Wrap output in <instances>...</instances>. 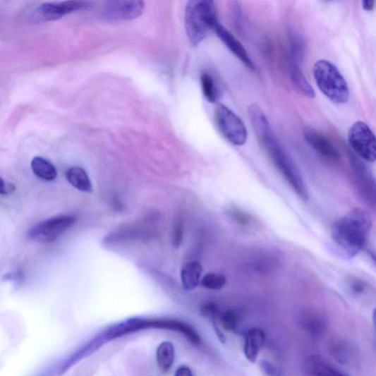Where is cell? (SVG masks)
I'll use <instances>...</instances> for the list:
<instances>
[{"mask_svg":"<svg viewBox=\"0 0 376 376\" xmlns=\"http://www.w3.org/2000/svg\"><path fill=\"white\" fill-rule=\"evenodd\" d=\"M265 340V335L262 329L253 328L248 330L245 337L244 353L249 362L257 361Z\"/></svg>","mask_w":376,"mask_h":376,"instance_id":"14","label":"cell"},{"mask_svg":"<svg viewBox=\"0 0 376 376\" xmlns=\"http://www.w3.org/2000/svg\"><path fill=\"white\" fill-rule=\"evenodd\" d=\"M315 82L321 91L332 102L345 104L350 98L348 84L337 68L329 61H317L313 68Z\"/></svg>","mask_w":376,"mask_h":376,"instance_id":"4","label":"cell"},{"mask_svg":"<svg viewBox=\"0 0 376 376\" xmlns=\"http://www.w3.org/2000/svg\"><path fill=\"white\" fill-rule=\"evenodd\" d=\"M200 80L205 98L210 103H217L220 98V92L216 81L207 73H203Z\"/></svg>","mask_w":376,"mask_h":376,"instance_id":"20","label":"cell"},{"mask_svg":"<svg viewBox=\"0 0 376 376\" xmlns=\"http://www.w3.org/2000/svg\"><path fill=\"white\" fill-rule=\"evenodd\" d=\"M68 182L83 192H92V184L86 171L80 167H71L66 174Z\"/></svg>","mask_w":376,"mask_h":376,"instance_id":"16","label":"cell"},{"mask_svg":"<svg viewBox=\"0 0 376 376\" xmlns=\"http://www.w3.org/2000/svg\"><path fill=\"white\" fill-rule=\"evenodd\" d=\"M372 225L367 211L354 209L333 224L332 240L344 256L353 257L366 246Z\"/></svg>","mask_w":376,"mask_h":376,"instance_id":"2","label":"cell"},{"mask_svg":"<svg viewBox=\"0 0 376 376\" xmlns=\"http://www.w3.org/2000/svg\"><path fill=\"white\" fill-rule=\"evenodd\" d=\"M348 141L353 151L369 163L376 160V136L363 121L352 125L348 133Z\"/></svg>","mask_w":376,"mask_h":376,"instance_id":"7","label":"cell"},{"mask_svg":"<svg viewBox=\"0 0 376 376\" xmlns=\"http://www.w3.org/2000/svg\"><path fill=\"white\" fill-rule=\"evenodd\" d=\"M156 358L158 368L163 372H168L174 362V345L168 341L161 344L157 349Z\"/></svg>","mask_w":376,"mask_h":376,"instance_id":"18","label":"cell"},{"mask_svg":"<svg viewBox=\"0 0 376 376\" xmlns=\"http://www.w3.org/2000/svg\"><path fill=\"white\" fill-rule=\"evenodd\" d=\"M376 0H362L363 7L367 11H372L375 6Z\"/></svg>","mask_w":376,"mask_h":376,"instance_id":"29","label":"cell"},{"mask_svg":"<svg viewBox=\"0 0 376 376\" xmlns=\"http://www.w3.org/2000/svg\"><path fill=\"white\" fill-rule=\"evenodd\" d=\"M263 365V369L267 372V374H273L275 375L276 369L274 367H273L272 365H269L268 363H265Z\"/></svg>","mask_w":376,"mask_h":376,"instance_id":"32","label":"cell"},{"mask_svg":"<svg viewBox=\"0 0 376 376\" xmlns=\"http://www.w3.org/2000/svg\"><path fill=\"white\" fill-rule=\"evenodd\" d=\"M372 322H373V325L376 329V309H375L372 313Z\"/></svg>","mask_w":376,"mask_h":376,"instance_id":"33","label":"cell"},{"mask_svg":"<svg viewBox=\"0 0 376 376\" xmlns=\"http://www.w3.org/2000/svg\"><path fill=\"white\" fill-rule=\"evenodd\" d=\"M202 315L212 322H217V320L222 315V313L218 305L214 303H208L202 309Z\"/></svg>","mask_w":376,"mask_h":376,"instance_id":"26","label":"cell"},{"mask_svg":"<svg viewBox=\"0 0 376 376\" xmlns=\"http://www.w3.org/2000/svg\"><path fill=\"white\" fill-rule=\"evenodd\" d=\"M214 31L216 32L217 37L222 41L224 44L234 53V55L249 69L255 70V66L252 59L248 56V54L244 47L240 42L231 35L223 25L219 23L214 28Z\"/></svg>","mask_w":376,"mask_h":376,"instance_id":"11","label":"cell"},{"mask_svg":"<svg viewBox=\"0 0 376 376\" xmlns=\"http://www.w3.org/2000/svg\"><path fill=\"white\" fill-rule=\"evenodd\" d=\"M203 267L198 262H190L184 265L181 271V280L184 289L193 290L201 282Z\"/></svg>","mask_w":376,"mask_h":376,"instance_id":"15","label":"cell"},{"mask_svg":"<svg viewBox=\"0 0 376 376\" xmlns=\"http://www.w3.org/2000/svg\"><path fill=\"white\" fill-rule=\"evenodd\" d=\"M332 352L335 359L340 363H348L351 360L352 352L346 344L343 343L334 344Z\"/></svg>","mask_w":376,"mask_h":376,"instance_id":"22","label":"cell"},{"mask_svg":"<svg viewBox=\"0 0 376 376\" xmlns=\"http://www.w3.org/2000/svg\"><path fill=\"white\" fill-rule=\"evenodd\" d=\"M176 376H193L192 370L188 366L183 365L178 368L175 373Z\"/></svg>","mask_w":376,"mask_h":376,"instance_id":"28","label":"cell"},{"mask_svg":"<svg viewBox=\"0 0 376 376\" xmlns=\"http://www.w3.org/2000/svg\"><path fill=\"white\" fill-rule=\"evenodd\" d=\"M222 327L226 331H234L237 329L238 319L234 313L228 311L222 313L220 317Z\"/></svg>","mask_w":376,"mask_h":376,"instance_id":"24","label":"cell"},{"mask_svg":"<svg viewBox=\"0 0 376 376\" xmlns=\"http://www.w3.org/2000/svg\"><path fill=\"white\" fill-rule=\"evenodd\" d=\"M88 6L86 0L46 3L31 8L28 13V19L33 23L55 21L69 13L85 10Z\"/></svg>","mask_w":376,"mask_h":376,"instance_id":"6","label":"cell"},{"mask_svg":"<svg viewBox=\"0 0 376 376\" xmlns=\"http://www.w3.org/2000/svg\"><path fill=\"white\" fill-rule=\"evenodd\" d=\"M248 114L260 145L276 168L300 198L307 202L309 200L307 185L292 157L274 133L261 107L256 103L250 104Z\"/></svg>","mask_w":376,"mask_h":376,"instance_id":"1","label":"cell"},{"mask_svg":"<svg viewBox=\"0 0 376 376\" xmlns=\"http://www.w3.org/2000/svg\"><path fill=\"white\" fill-rule=\"evenodd\" d=\"M228 216L242 226H246L250 222L248 214L238 207H231L227 210Z\"/></svg>","mask_w":376,"mask_h":376,"instance_id":"25","label":"cell"},{"mask_svg":"<svg viewBox=\"0 0 376 376\" xmlns=\"http://www.w3.org/2000/svg\"><path fill=\"white\" fill-rule=\"evenodd\" d=\"M304 136L309 145L320 156L332 162L339 159L337 150L325 135L313 131H308L305 132Z\"/></svg>","mask_w":376,"mask_h":376,"instance_id":"13","label":"cell"},{"mask_svg":"<svg viewBox=\"0 0 376 376\" xmlns=\"http://www.w3.org/2000/svg\"><path fill=\"white\" fill-rule=\"evenodd\" d=\"M370 256H371V258H372V260L374 264H375V266H376V255H375V254H372V253H371V254H370Z\"/></svg>","mask_w":376,"mask_h":376,"instance_id":"34","label":"cell"},{"mask_svg":"<svg viewBox=\"0 0 376 376\" xmlns=\"http://www.w3.org/2000/svg\"><path fill=\"white\" fill-rule=\"evenodd\" d=\"M291 76L294 86L301 94L308 98L315 97L313 88L303 75L300 66L291 65Z\"/></svg>","mask_w":376,"mask_h":376,"instance_id":"19","label":"cell"},{"mask_svg":"<svg viewBox=\"0 0 376 376\" xmlns=\"http://www.w3.org/2000/svg\"><path fill=\"white\" fill-rule=\"evenodd\" d=\"M351 288H352L353 291L355 293H360L363 292V290H364L363 284H361V283H359L358 281H356L355 283H353L352 285H351Z\"/></svg>","mask_w":376,"mask_h":376,"instance_id":"31","label":"cell"},{"mask_svg":"<svg viewBox=\"0 0 376 376\" xmlns=\"http://www.w3.org/2000/svg\"><path fill=\"white\" fill-rule=\"evenodd\" d=\"M218 23L214 0H188L186 7L185 27L193 46L200 45Z\"/></svg>","mask_w":376,"mask_h":376,"instance_id":"3","label":"cell"},{"mask_svg":"<svg viewBox=\"0 0 376 376\" xmlns=\"http://www.w3.org/2000/svg\"><path fill=\"white\" fill-rule=\"evenodd\" d=\"M302 372L307 375H346L347 373L333 365L325 357L311 355L302 365Z\"/></svg>","mask_w":376,"mask_h":376,"instance_id":"12","label":"cell"},{"mask_svg":"<svg viewBox=\"0 0 376 376\" xmlns=\"http://www.w3.org/2000/svg\"><path fill=\"white\" fill-rule=\"evenodd\" d=\"M185 231L184 221L182 219L176 220L173 229L172 243L175 248H178L181 246Z\"/></svg>","mask_w":376,"mask_h":376,"instance_id":"23","label":"cell"},{"mask_svg":"<svg viewBox=\"0 0 376 376\" xmlns=\"http://www.w3.org/2000/svg\"><path fill=\"white\" fill-rule=\"evenodd\" d=\"M356 186L364 202L376 212V181L360 161L352 160Z\"/></svg>","mask_w":376,"mask_h":376,"instance_id":"10","label":"cell"},{"mask_svg":"<svg viewBox=\"0 0 376 376\" xmlns=\"http://www.w3.org/2000/svg\"><path fill=\"white\" fill-rule=\"evenodd\" d=\"M226 284V277L217 273L207 274L201 280V284L204 288L213 291L221 290Z\"/></svg>","mask_w":376,"mask_h":376,"instance_id":"21","label":"cell"},{"mask_svg":"<svg viewBox=\"0 0 376 376\" xmlns=\"http://www.w3.org/2000/svg\"><path fill=\"white\" fill-rule=\"evenodd\" d=\"M214 121L223 137L231 145H245L248 131L242 119L224 104H218L214 112Z\"/></svg>","mask_w":376,"mask_h":376,"instance_id":"5","label":"cell"},{"mask_svg":"<svg viewBox=\"0 0 376 376\" xmlns=\"http://www.w3.org/2000/svg\"><path fill=\"white\" fill-rule=\"evenodd\" d=\"M31 169L35 176L45 181H53L58 176L56 167L49 161L41 157L32 159Z\"/></svg>","mask_w":376,"mask_h":376,"instance_id":"17","label":"cell"},{"mask_svg":"<svg viewBox=\"0 0 376 376\" xmlns=\"http://www.w3.org/2000/svg\"><path fill=\"white\" fill-rule=\"evenodd\" d=\"M75 222V217L71 214H60L32 227L29 231V237L37 242L51 243L73 226Z\"/></svg>","mask_w":376,"mask_h":376,"instance_id":"8","label":"cell"},{"mask_svg":"<svg viewBox=\"0 0 376 376\" xmlns=\"http://www.w3.org/2000/svg\"><path fill=\"white\" fill-rule=\"evenodd\" d=\"M15 190L14 185L5 182L3 178H1V183H0V193L2 195H8Z\"/></svg>","mask_w":376,"mask_h":376,"instance_id":"27","label":"cell"},{"mask_svg":"<svg viewBox=\"0 0 376 376\" xmlns=\"http://www.w3.org/2000/svg\"><path fill=\"white\" fill-rule=\"evenodd\" d=\"M213 325H214V331H216L219 339H220V341L223 344H224L226 342V337L224 334V333L221 331L220 328L219 327V326L217 325V322H213Z\"/></svg>","mask_w":376,"mask_h":376,"instance_id":"30","label":"cell"},{"mask_svg":"<svg viewBox=\"0 0 376 376\" xmlns=\"http://www.w3.org/2000/svg\"><path fill=\"white\" fill-rule=\"evenodd\" d=\"M145 9L143 0H104L103 16L111 23H122L137 19Z\"/></svg>","mask_w":376,"mask_h":376,"instance_id":"9","label":"cell"}]
</instances>
